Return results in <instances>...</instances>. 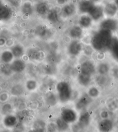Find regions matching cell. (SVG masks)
Here are the masks:
<instances>
[{
    "instance_id": "ffe728a7",
    "label": "cell",
    "mask_w": 118,
    "mask_h": 132,
    "mask_svg": "<svg viewBox=\"0 0 118 132\" xmlns=\"http://www.w3.org/2000/svg\"><path fill=\"white\" fill-rule=\"evenodd\" d=\"M73 96V92L72 88L58 93L59 101L61 103H66L70 101Z\"/></svg>"
},
{
    "instance_id": "277c9868",
    "label": "cell",
    "mask_w": 118,
    "mask_h": 132,
    "mask_svg": "<svg viewBox=\"0 0 118 132\" xmlns=\"http://www.w3.org/2000/svg\"><path fill=\"white\" fill-rule=\"evenodd\" d=\"M118 28V21L114 18H106L101 21L99 29L111 31L114 32Z\"/></svg>"
},
{
    "instance_id": "e0dca14e",
    "label": "cell",
    "mask_w": 118,
    "mask_h": 132,
    "mask_svg": "<svg viewBox=\"0 0 118 132\" xmlns=\"http://www.w3.org/2000/svg\"><path fill=\"white\" fill-rule=\"evenodd\" d=\"M69 35L74 39H80L83 37V28L79 25L74 26L70 29Z\"/></svg>"
},
{
    "instance_id": "9a60e30c",
    "label": "cell",
    "mask_w": 118,
    "mask_h": 132,
    "mask_svg": "<svg viewBox=\"0 0 118 132\" xmlns=\"http://www.w3.org/2000/svg\"><path fill=\"white\" fill-rule=\"evenodd\" d=\"M93 20L88 13L81 14L79 17V24L83 29H88L92 26Z\"/></svg>"
},
{
    "instance_id": "4316f807",
    "label": "cell",
    "mask_w": 118,
    "mask_h": 132,
    "mask_svg": "<svg viewBox=\"0 0 118 132\" xmlns=\"http://www.w3.org/2000/svg\"><path fill=\"white\" fill-rule=\"evenodd\" d=\"M22 13L26 16L31 15L33 13V7L31 3L30 2H25L21 7Z\"/></svg>"
},
{
    "instance_id": "603a6c76",
    "label": "cell",
    "mask_w": 118,
    "mask_h": 132,
    "mask_svg": "<svg viewBox=\"0 0 118 132\" xmlns=\"http://www.w3.org/2000/svg\"><path fill=\"white\" fill-rule=\"evenodd\" d=\"M10 50L12 51L16 59L20 58L24 55L25 51L24 47L21 44H17L12 47Z\"/></svg>"
},
{
    "instance_id": "f546056e",
    "label": "cell",
    "mask_w": 118,
    "mask_h": 132,
    "mask_svg": "<svg viewBox=\"0 0 118 132\" xmlns=\"http://www.w3.org/2000/svg\"><path fill=\"white\" fill-rule=\"evenodd\" d=\"M109 51L111 52L112 56L118 62V39L114 38Z\"/></svg>"
},
{
    "instance_id": "ba28073f",
    "label": "cell",
    "mask_w": 118,
    "mask_h": 132,
    "mask_svg": "<svg viewBox=\"0 0 118 132\" xmlns=\"http://www.w3.org/2000/svg\"><path fill=\"white\" fill-rule=\"evenodd\" d=\"M10 70L14 73L23 72L26 68V64L24 61L20 58L13 60L9 65Z\"/></svg>"
},
{
    "instance_id": "f35d334b",
    "label": "cell",
    "mask_w": 118,
    "mask_h": 132,
    "mask_svg": "<svg viewBox=\"0 0 118 132\" xmlns=\"http://www.w3.org/2000/svg\"><path fill=\"white\" fill-rule=\"evenodd\" d=\"M108 116V114L107 111H103L101 113V117L103 118V119L107 118Z\"/></svg>"
},
{
    "instance_id": "60d3db41",
    "label": "cell",
    "mask_w": 118,
    "mask_h": 132,
    "mask_svg": "<svg viewBox=\"0 0 118 132\" xmlns=\"http://www.w3.org/2000/svg\"><path fill=\"white\" fill-rule=\"evenodd\" d=\"M114 2L115 3L118 8V0H114Z\"/></svg>"
},
{
    "instance_id": "484cf974",
    "label": "cell",
    "mask_w": 118,
    "mask_h": 132,
    "mask_svg": "<svg viewBox=\"0 0 118 132\" xmlns=\"http://www.w3.org/2000/svg\"><path fill=\"white\" fill-rule=\"evenodd\" d=\"M110 67L109 64L106 62H102L99 63L96 67V70L99 75H107L109 72Z\"/></svg>"
},
{
    "instance_id": "b9f144b4",
    "label": "cell",
    "mask_w": 118,
    "mask_h": 132,
    "mask_svg": "<svg viewBox=\"0 0 118 132\" xmlns=\"http://www.w3.org/2000/svg\"><path fill=\"white\" fill-rule=\"evenodd\" d=\"M117 122H118V118H117Z\"/></svg>"
},
{
    "instance_id": "30bf717a",
    "label": "cell",
    "mask_w": 118,
    "mask_h": 132,
    "mask_svg": "<svg viewBox=\"0 0 118 132\" xmlns=\"http://www.w3.org/2000/svg\"><path fill=\"white\" fill-rule=\"evenodd\" d=\"M18 121L19 119L15 114H10L5 116L2 123L5 128H12L17 126Z\"/></svg>"
},
{
    "instance_id": "4fadbf2b",
    "label": "cell",
    "mask_w": 118,
    "mask_h": 132,
    "mask_svg": "<svg viewBox=\"0 0 118 132\" xmlns=\"http://www.w3.org/2000/svg\"><path fill=\"white\" fill-rule=\"evenodd\" d=\"M96 3L92 0H82L79 2L78 8L81 14L88 13Z\"/></svg>"
},
{
    "instance_id": "7c38bea8",
    "label": "cell",
    "mask_w": 118,
    "mask_h": 132,
    "mask_svg": "<svg viewBox=\"0 0 118 132\" xmlns=\"http://www.w3.org/2000/svg\"><path fill=\"white\" fill-rule=\"evenodd\" d=\"M104 10L106 18H114L118 13V8L114 2H108L104 6Z\"/></svg>"
},
{
    "instance_id": "d6a6232c",
    "label": "cell",
    "mask_w": 118,
    "mask_h": 132,
    "mask_svg": "<svg viewBox=\"0 0 118 132\" xmlns=\"http://www.w3.org/2000/svg\"><path fill=\"white\" fill-rule=\"evenodd\" d=\"M24 92V88L22 85H17L14 86L12 88L11 93L13 96H20Z\"/></svg>"
},
{
    "instance_id": "83f0119b",
    "label": "cell",
    "mask_w": 118,
    "mask_h": 132,
    "mask_svg": "<svg viewBox=\"0 0 118 132\" xmlns=\"http://www.w3.org/2000/svg\"><path fill=\"white\" fill-rule=\"evenodd\" d=\"M47 20L52 23H56L59 21V14L55 9H50L47 15Z\"/></svg>"
},
{
    "instance_id": "d4e9b609",
    "label": "cell",
    "mask_w": 118,
    "mask_h": 132,
    "mask_svg": "<svg viewBox=\"0 0 118 132\" xmlns=\"http://www.w3.org/2000/svg\"><path fill=\"white\" fill-rule=\"evenodd\" d=\"M43 73L47 75H54L57 72L56 64L47 63L43 67Z\"/></svg>"
},
{
    "instance_id": "2e32d148",
    "label": "cell",
    "mask_w": 118,
    "mask_h": 132,
    "mask_svg": "<svg viewBox=\"0 0 118 132\" xmlns=\"http://www.w3.org/2000/svg\"><path fill=\"white\" fill-rule=\"evenodd\" d=\"M98 128L101 132H110L114 128V122L108 118L103 119L99 122Z\"/></svg>"
},
{
    "instance_id": "44dd1931",
    "label": "cell",
    "mask_w": 118,
    "mask_h": 132,
    "mask_svg": "<svg viewBox=\"0 0 118 132\" xmlns=\"http://www.w3.org/2000/svg\"><path fill=\"white\" fill-rule=\"evenodd\" d=\"M79 84L83 87H87L90 85L92 80V76L83 73H79L77 77Z\"/></svg>"
},
{
    "instance_id": "7a4b0ae2",
    "label": "cell",
    "mask_w": 118,
    "mask_h": 132,
    "mask_svg": "<svg viewBox=\"0 0 118 132\" xmlns=\"http://www.w3.org/2000/svg\"><path fill=\"white\" fill-rule=\"evenodd\" d=\"M60 117L69 124L78 121L79 116L76 111L72 108H66L61 113Z\"/></svg>"
},
{
    "instance_id": "74e56055",
    "label": "cell",
    "mask_w": 118,
    "mask_h": 132,
    "mask_svg": "<svg viewBox=\"0 0 118 132\" xmlns=\"http://www.w3.org/2000/svg\"><path fill=\"white\" fill-rule=\"evenodd\" d=\"M112 75L115 79H118V66H115L112 69Z\"/></svg>"
},
{
    "instance_id": "52a82bcc",
    "label": "cell",
    "mask_w": 118,
    "mask_h": 132,
    "mask_svg": "<svg viewBox=\"0 0 118 132\" xmlns=\"http://www.w3.org/2000/svg\"><path fill=\"white\" fill-rule=\"evenodd\" d=\"M92 100V98L87 93L83 94L77 101L75 104V108L77 110L79 111L83 110L91 103Z\"/></svg>"
},
{
    "instance_id": "3957f363",
    "label": "cell",
    "mask_w": 118,
    "mask_h": 132,
    "mask_svg": "<svg viewBox=\"0 0 118 132\" xmlns=\"http://www.w3.org/2000/svg\"><path fill=\"white\" fill-rule=\"evenodd\" d=\"M88 14L95 22L101 21L105 17L104 6L96 3Z\"/></svg>"
},
{
    "instance_id": "836d02e7",
    "label": "cell",
    "mask_w": 118,
    "mask_h": 132,
    "mask_svg": "<svg viewBox=\"0 0 118 132\" xmlns=\"http://www.w3.org/2000/svg\"><path fill=\"white\" fill-rule=\"evenodd\" d=\"M87 94L92 98H95L98 97L100 95V91L96 86L90 87L88 90Z\"/></svg>"
},
{
    "instance_id": "ac0fdd59",
    "label": "cell",
    "mask_w": 118,
    "mask_h": 132,
    "mask_svg": "<svg viewBox=\"0 0 118 132\" xmlns=\"http://www.w3.org/2000/svg\"><path fill=\"white\" fill-rule=\"evenodd\" d=\"M50 7L48 3L41 2L36 5L35 10L37 14L41 16L47 15L50 11Z\"/></svg>"
},
{
    "instance_id": "d590c367",
    "label": "cell",
    "mask_w": 118,
    "mask_h": 132,
    "mask_svg": "<svg viewBox=\"0 0 118 132\" xmlns=\"http://www.w3.org/2000/svg\"><path fill=\"white\" fill-rule=\"evenodd\" d=\"M60 59L58 55H50L47 57V63L56 64L60 62Z\"/></svg>"
},
{
    "instance_id": "d6986e66",
    "label": "cell",
    "mask_w": 118,
    "mask_h": 132,
    "mask_svg": "<svg viewBox=\"0 0 118 132\" xmlns=\"http://www.w3.org/2000/svg\"><path fill=\"white\" fill-rule=\"evenodd\" d=\"M76 6L73 3H69L65 4L62 7L61 11L64 17L69 18L74 15L76 12Z\"/></svg>"
},
{
    "instance_id": "f1b7e54d",
    "label": "cell",
    "mask_w": 118,
    "mask_h": 132,
    "mask_svg": "<svg viewBox=\"0 0 118 132\" xmlns=\"http://www.w3.org/2000/svg\"><path fill=\"white\" fill-rule=\"evenodd\" d=\"M55 124L57 127V130L60 131H65L68 130L70 126V124L63 121L61 117L56 120Z\"/></svg>"
},
{
    "instance_id": "8992f818",
    "label": "cell",
    "mask_w": 118,
    "mask_h": 132,
    "mask_svg": "<svg viewBox=\"0 0 118 132\" xmlns=\"http://www.w3.org/2000/svg\"><path fill=\"white\" fill-rule=\"evenodd\" d=\"M96 68L93 61L86 60L81 63L79 66V73H83L92 76L96 72Z\"/></svg>"
},
{
    "instance_id": "cb8c5ba5",
    "label": "cell",
    "mask_w": 118,
    "mask_h": 132,
    "mask_svg": "<svg viewBox=\"0 0 118 132\" xmlns=\"http://www.w3.org/2000/svg\"><path fill=\"white\" fill-rule=\"evenodd\" d=\"M44 99L46 104L51 106L55 105L58 101H59L58 96L52 92H48L46 93L44 96Z\"/></svg>"
},
{
    "instance_id": "8d00e7d4",
    "label": "cell",
    "mask_w": 118,
    "mask_h": 132,
    "mask_svg": "<svg viewBox=\"0 0 118 132\" xmlns=\"http://www.w3.org/2000/svg\"><path fill=\"white\" fill-rule=\"evenodd\" d=\"M93 50L94 48H93L91 45H84L83 51L85 55L90 56L92 55V53L93 52Z\"/></svg>"
},
{
    "instance_id": "4dcf8cb0",
    "label": "cell",
    "mask_w": 118,
    "mask_h": 132,
    "mask_svg": "<svg viewBox=\"0 0 118 132\" xmlns=\"http://www.w3.org/2000/svg\"><path fill=\"white\" fill-rule=\"evenodd\" d=\"M71 86L70 84L66 81H61L57 83L56 86V90L57 93H61L63 91L66 90L71 88Z\"/></svg>"
},
{
    "instance_id": "9c48e42d",
    "label": "cell",
    "mask_w": 118,
    "mask_h": 132,
    "mask_svg": "<svg viewBox=\"0 0 118 132\" xmlns=\"http://www.w3.org/2000/svg\"><path fill=\"white\" fill-rule=\"evenodd\" d=\"M91 121V116L88 111L82 113L78 120L77 126L79 129L87 128Z\"/></svg>"
},
{
    "instance_id": "e575fe53",
    "label": "cell",
    "mask_w": 118,
    "mask_h": 132,
    "mask_svg": "<svg viewBox=\"0 0 118 132\" xmlns=\"http://www.w3.org/2000/svg\"><path fill=\"white\" fill-rule=\"evenodd\" d=\"M13 108L11 104L7 103L3 104L2 107V113L4 116L11 114Z\"/></svg>"
},
{
    "instance_id": "7402d4cb",
    "label": "cell",
    "mask_w": 118,
    "mask_h": 132,
    "mask_svg": "<svg viewBox=\"0 0 118 132\" xmlns=\"http://www.w3.org/2000/svg\"><path fill=\"white\" fill-rule=\"evenodd\" d=\"M14 58L10 49L3 51L1 55L2 62L4 64H10L13 61Z\"/></svg>"
},
{
    "instance_id": "6da1fadb",
    "label": "cell",
    "mask_w": 118,
    "mask_h": 132,
    "mask_svg": "<svg viewBox=\"0 0 118 132\" xmlns=\"http://www.w3.org/2000/svg\"><path fill=\"white\" fill-rule=\"evenodd\" d=\"M113 32L99 29L92 35L90 44L94 50L99 52L109 51L113 42Z\"/></svg>"
},
{
    "instance_id": "5b68a950",
    "label": "cell",
    "mask_w": 118,
    "mask_h": 132,
    "mask_svg": "<svg viewBox=\"0 0 118 132\" xmlns=\"http://www.w3.org/2000/svg\"><path fill=\"white\" fill-rule=\"evenodd\" d=\"M83 46L79 40L74 39L68 46V53L72 56H77L83 51Z\"/></svg>"
},
{
    "instance_id": "1f68e13d",
    "label": "cell",
    "mask_w": 118,
    "mask_h": 132,
    "mask_svg": "<svg viewBox=\"0 0 118 132\" xmlns=\"http://www.w3.org/2000/svg\"><path fill=\"white\" fill-rule=\"evenodd\" d=\"M25 86L27 90L31 92L35 90L38 86V84L35 79H29L27 80L26 82Z\"/></svg>"
},
{
    "instance_id": "5bb4252c",
    "label": "cell",
    "mask_w": 118,
    "mask_h": 132,
    "mask_svg": "<svg viewBox=\"0 0 118 132\" xmlns=\"http://www.w3.org/2000/svg\"><path fill=\"white\" fill-rule=\"evenodd\" d=\"M13 12L11 7L7 5L1 4L0 7V18L2 21L6 22L11 19Z\"/></svg>"
},
{
    "instance_id": "ab89813d",
    "label": "cell",
    "mask_w": 118,
    "mask_h": 132,
    "mask_svg": "<svg viewBox=\"0 0 118 132\" xmlns=\"http://www.w3.org/2000/svg\"><path fill=\"white\" fill-rule=\"evenodd\" d=\"M69 0H56L57 3L60 5L66 4V3L68 2Z\"/></svg>"
},
{
    "instance_id": "8fae6325",
    "label": "cell",
    "mask_w": 118,
    "mask_h": 132,
    "mask_svg": "<svg viewBox=\"0 0 118 132\" xmlns=\"http://www.w3.org/2000/svg\"><path fill=\"white\" fill-rule=\"evenodd\" d=\"M26 54L29 59L31 61H41L45 56V55L42 51L35 48H29Z\"/></svg>"
}]
</instances>
